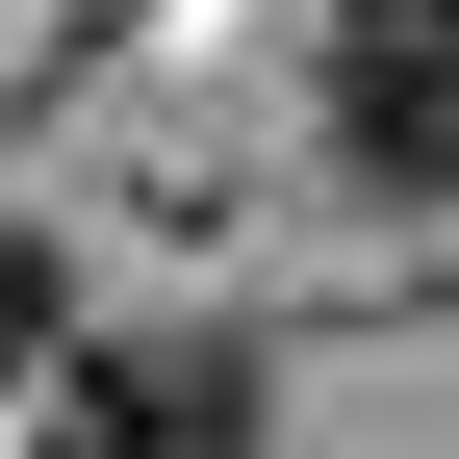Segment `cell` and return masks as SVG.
Masks as SVG:
<instances>
[{"mask_svg": "<svg viewBox=\"0 0 459 459\" xmlns=\"http://www.w3.org/2000/svg\"><path fill=\"white\" fill-rule=\"evenodd\" d=\"M26 459H255V358L230 332H77L26 383Z\"/></svg>", "mask_w": 459, "mask_h": 459, "instance_id": "cell-1", "label": "cell"}, {"mask_svg": "<svg viewBox=\"0 0 459 459\" xmlns=\"http://www.w3.org/2000/svg\"><path fill=\"white\" fill-rule=\"evenodd\" d=\"M332 128H358V179H459V51H332Z\"/></svg>", "mask_w": 459, "mask_h": 459, "instance_id": "cell-2", "label": "cell"}, {"mask_svg": "<svg viewBox=\"0 0 459 459\" xmlns=\"http://www.w3.org/2000/svg\"><path fill=\"white\" fill-rule=\"evenodd\" d=\"M51 307H77V281H51L26 230H0V383H51V358H77V332H51Z\"/></svg>", "mask_w": 459, "mask_h": 459, "instance_id": "cell-3", "label": "cell"}]
</instances>
